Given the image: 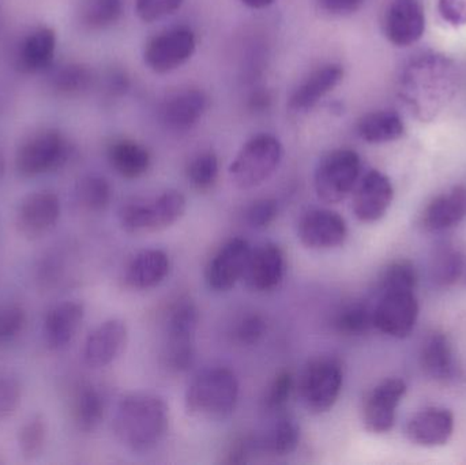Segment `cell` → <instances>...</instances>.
<instances>
[{"label":"cell","instance_id":"5","mask_svg":"<svg viewBox=\"0 0 466 465\" xmlns=\"http://www.w3.org/2000/svg\"><path fill=\"white\" fill-rule=\"evenodd\" d=\"M344 374L336 358L318 357L304 366L298 382V395L309 414L322 415L336 406Z\"/></svg>","mask_w":466,"mask_h":465},{"label":"cell","instance_id":"34","mask_svg":"<svg viewBox=\"0 0 466 465\" xmlns=\"http://www.w3.org/2000/svg\"><path fill=\"white\" fill-rule=\"evenodd\" d=\"M122 14L123 0H86L79 18L86 29L100 30L116 24Z\"/></svg>","mask_w":466,"mask_h":465},{"label":"cell","instance_id":"13","mask_svg":"<svg viewBox=\"0 0 466 465\" xmlns=\"http://www.w3.org/2000/svg\"><path fill=\"white\" fill-rule=\"evenodd\" d=\"M251 246L241 238L228 240L208 264L205 280L210 289L216 292H227L243 280L248 262Z\"/></svg>","mask_w":466,"mask_h":465},{"label":"cell","instance_id":"48","mask_svg":"<svg viewBox=\"0 0 466 465\" xmlns=\"http://www.w3.org/2000/svg\"><path fill=\"white\" fill-rule=\"evenodd\" d=\"M128 79L120 71H114L106 76V90L108 95L120 96L127 90Z\"/></svg>","mask_w":466,"mask_h":465},{"label":"cell","instance_id":"45","mask_svg":"<svg viewBox=\"0 0 466 465\" xmlns=\"http://www.w3.org/2000/svg\"><path fill=\"white\" fill-rule=\"evenodd\" d=\"M438 11L443 21L454 27L466 25V0H440Z\"/></svg>","mask_w":466,"mask_h":465},{"label":"cell","instance_id":"43","mask_svg":"<svg viewBox=\"0 0 466 465\" xmlns=\"http://www.w3.org/2000/svg\"><path fill=\"white\" fill-rule=\"evenodd\" d=\"M22 388L18 379L0 376V422L10 418L21 403Z\"/></svg>","mask_w":466,"mask_h":465},{"label":"cell","instance_id":"20","mask_svg":"<svg viewBox=\"0 0 466 465\" xmlns=\"http://www.w3.org/2000/svg\"><path fill=\"white\" fill-rule=\"evenodd\" d=\"M208 104L209 100L202 90L187 89L175 93L161 106V123L177 133L190 130L204 116Z\"/></svg>","mask_w":466,"mask_h":465},{"label":"cell","instance_id":"32","mask_svg":"<svg viewBox=\"0 0 466 465\" xmlns=\"http://www.w3.org/2000/svg\"><path fill=\"white\" fill-rule=\"evenodd\" d=\"M333 325L341 335H364L374 327V308L366 302L348 303L337 311Z\"/></svg>","mask_w":466,"mask_h":465},{"label":"cell","instance_id":"22","mask_svg":"<svg viewBox=\"0 0 466 465\" xmlns=\"http://www.w3.org/2000/svg\"><path fill=\"white\" fill-rule=\"evenodd\" d=\"M420 366L427 377L438 382H451L460 376L459 363L451 339L434 332L424 340L420 349Z\"/></svg>","mask_w":466,"mask_h":465},{"label":"cell","instance_id":"42","mask_svg":"<svg viewBox=\"0 0 466 465\" xmlns=\"http://www.w3.org/2000/svg\"><path fill=\"white\" fill-rule=\"evenodd\" d=\"M279 216V204L273 198H262L252 202L247 209L246 220L255 229L268 228Z\"/></svg>","mask_w":466,"mask_h":465},{"label":"cell","instance_id":"41","mask_svg":"<svg viewBox=\"0 0 466 465\" xmlns=\"http://www.w3.org/2000/svg\"><path fill=\"white\" fill-rule=\"evenodd\" d=\"M26 321V314L19 305L0 308V346L15 338Z\"/></svg>","mask_w":466,"mask_h":465},{"label":"cell","instance_id":"21","mask_svg":"<svg viewBox=\"0 0 466 465\" xmlns=\"http://www.w3.org/2000/svg\"><path fill=\"white\" fill-rule=\"evenodd\" d=\"M344 78V68L339 65H326L312 71L292 93L289 98L290 111L303 114L314 108L326 95L339 86Z\"/></svg>","mask_w":466,"mask_h":465},{"label":"cell","instance_id":"49","mask_svg":"<svg viewBox=\"0 0 466 465\" xmlns=\"http://www.w3.org/2000/svg\"><path fill=\"white\" fill-rule=\"evenodd\" d=\"M268 103H270V97H268V93L258 92V93H255L254 96H252V98H251L252 109L268 108Z\"/></svg>","mask_w":466,"mask_h":465},{"label":"cell","instance_id":"16","mask_svg":"<svg viewBox=\"0 0 466 465\" xmlns=\"http://www.w3.org/2000/svg\"><path fill=\"white\" fill-rule=\"evenodd\" d=\"M60 217V201L52 191H37L22 201L16 213V228L26 239H40Z\"/></svg>","mask_w":466,"mask_h":465},{"label":"cell","instance_id":"23","mask_svg":"<svg viewBox=\"0 0 466 465\" xmlns=\"http://www.w3.org/2000/svg\"><path fill=\"white\" fill-rule=\"evenodd\" d=\"M465 216L466 188L456 186L427 205L420 216V226L430 232L445 231L461 223Z\"/></svg>","mask_w":466,"mask_h":465},{"label":"cell","instance_id":"17","mask_svg":"<svg viewBox=\"0 0 466 465\" xmlns=\"http://www.w3.org/2000/svg\"><path fill=\"white\" fill-rule=\"evenodd\" d=\"M285 275V257L274 243H262L251 248L243 281L255 292L271 291L279 286Z\"/></svg>","mask_w":466,"mask_h":465},{"label":"cell","instance_id":"7","mask_svg":"<svg viewBox=\"0 0 466 465\" xmlns=\"http://www.w3.org/2000/svg\"><path fill=\"white\" fill-rule=\"evenodd\" d=\"M361 161L350 149H336L326 153L314 174V187L318 198L325 204L344 201L359 182Z\"/></svg>","mask_w":466,"mask_h":465},{"label":"cell","instance_id":"27","mask_svg":"<svg viewBox=\"0 0 466 465\" xmlns=\"http://www.w3.org/2000/svg\"><path fill=\"white\" fill-rule=\"evenodd\" d=\"M56 48V35L51 27L40 26L33 30L19 44L16 67L24 73H35L51 65Z\"/></svg>","mask_w":466,"mask_h":465},{"label":"cell","instance_id":"37","mask_svg":"<svg viewBox=\"0 0 466 465\" xmlns=\"http://www.w3.org/2000/svg\"><path fill=\"white\" fill-rule=\"evenodd\" d=\"M218 171H220V164H218V156L212 150H205L197 155L188 164V182L197 190H210L218 182Z\"/></svg>","mask_w":466,"mask_h":465},{"label":"cell","instance_id":"26","mask_svg":"<svg viewBox=\"0 0 466 465\" xmlns=\"http://www.w3.org/2000/svg\"><path fill=\"white\" fill-rule=\"evenodd\" d=\"M251 439L254 452L287 456L295 452L300 442V426L289 415L277 414L276 420L266 430Z\"/></svg>","mask_w":466,"mask_h":465},{"label":"cell","instance_id":"8","mask_svg":"<svg viewBox=\"0 0 466 465\" xmlns=\"http://www.w3.org/2000/svg\"><path fill=\"white\" fill-rule=\"evenodd\" d=\"M68 157L65 136L54 128H43L30 134L16 152V171L33 177L59 168Z\"/></svg>","mask_w":466,"mask_h":465},{"label":"cell","instance_id":"36","mask_svg":"<svg viewBox=\"0 0 466 465\" xmlns=\"http://www.w3.org/2000/svg\"><path fill=\"white\" fill-rule=\"evenodd\" d=\"M418 284V272L407 259L391 262L380 278V292H413Z\"/></svg>","mask_w":466,"mask_h":465},{"label":"cell","instance_id":"9","mask_svg":"<svg viewBox=\"0 0 466 465\" xmlns=\"http://www.w3.org/2000/svg\"><path fill=\"white\" fill-rule=\"evenodd\" d=\"M197 48V38L188 27H174L150 38L145 46V65L157 74L171 73L185 65Z\"/></svg>","mask_w":466,"mask_h":465},{"label":"cell","instance_id":"52","mask_svg":"<svg viewBox=\"0 0 466 465\" xmlns=\"http://www.w3.org/2000/svg\"><path fill=\"white\" fill-rule=\"evenodd\" d=\"M465 272H466V267H465Z\"/></svg>","mask_w":466,"mask_h":465},{"label":"cell","instance_id":"47","mask_svg":"<svg viewBox=\"0 0 466 465\" xmlns=\"http://www.w3.org/2000/svg\"><path fill=\"white\" fill-rule=\"evenodd\" d=\"M254 453L252 447V439H238L232 442L229 450H227L226 459L223 463L226 464H243L246 463L248 456Z\"/></svg>","mask_w":466,"mask_h":465},{"label":"cell","instance_id":"4","mask_svg":"<svg viewBox=\"0 0 466 465\" xmlns=\"http://www.w3.org/2000/svg\"><path fill=\"white\" fill-rule=\"evenodd\" d=\"M198 324L199 311L193 300L183 298L172 306L167 316L163 349L169 370L180 373L193 365Z\"/></svg>","mask_w":466,"mask_h":465},{"label":"cell","instance_id":"1","mask_svg":"<svg viewBox=\"0 0 466 465\" xmlns=\"http://www.w3.org/2000/svg\"><path fill=\"white\" fill-rule=\"evenodd\" d=\"M168 411L160 396L131 393L117 406L112 425L115 437L131 452H150L166 437L169 425Z\"/></svg>","mask_w":466,"mask_h":465},{"label":"cell","instance_id":"30","mask_svg":"<svg viewBox=\"0 0 466 465\" xmlns=\"http://www.w3.org/2000/svg\"><path fill=\"white\" fill-rule=\"evenodd\" d=\"M466 262L456 246L443 243L437 246L430 262V276L437 286L449 287L460 280L464 273Z\"/></svg>","mask_w":466,"mask_h":465},{"label":"cell","instance_id":"39","mask_svg":"<svg viewBox=\"0 0 466 465\" xmlns=\"http://www.w3.org/2000/svg\"><path fill=\"white\" fill-rule=\"evenodd\" d=\"M295 377L290 371H282L277 374L276 379L268 385L263 398V409L268 414H279L287 406L293 389H295Z\"/></svg>","mask_w":466,"mask_h":465},{"label":"cell","instance_id":"2","mask_svg":"<svg viewBox=\"0 0 466 465\" xmlns=\"http://www.w3.org/2000/svg\"><path fill=\"white\" fill-rule=\"evenodd\" d=\"M238 399V382L227 368H213L194 377L186 392V411L196 420L218 422L231 417Z\"/></svg>","mask_w":466,"mask_h":465},{"label":"cell","instance_id":"38","mask_svg":"<svg viewBox=\"0 0 466 465\" xmlns=\"http://www.w3.org/2000/svg\"><path fill=\"white\" fill-rule=\"evenodd\" d=\"M46 441V423L41 415L30 417L19 429L18 445L22 456L33 460L43 453Z\"/></svg>","mask_w":466,"mask_h":465},{"label":"cell","instance_id":"25","mask_svg":"<svg viewBox=\"0 0 466 465\" xmlns=\"http://www.w3.org/2000/svg\"><path fill=\"white\" fill-rule=\"evenodd\" d=\"M84 317V305L74 300L60 303L51 308L46 314L44 325L49 349H62L67 347L81 328Z\"/></svg>","mask_w":466,"mask_h":465},{"label":"cell","instance_id":"11","mask_svg":"<svg viewBox=\"0 0 466 465\" xmlns=\"http://www.w3.org/2000/svg\"><path fill=\"white\" fill-rule=\"evenodd\" d=\"M298 237L307 248L331 250L344 245L348 237L347 223L334 210L315 207L301 215Z\"/></svg>","mask_w":466,"mask_h":465},{"label":"cell","instance_id":"31","mask_svg":"<svg viewBox=\"0 0 466 465\" xmlns=\"http://www.w3.org/2000/svg\"><path fill=\"white\" fill-rule=\"evenodd\" d=\"M49 85L62 95H78L86 92L95 84V74L87 66L66 63L49 74Z\"/></svg>","mask_w":466,"mask_h":465},{"label":"cell","instance_id":"12","mask_svg":"<svg viewBox=\"0 0 466 465\" xmlns=\"http://www.w3.org/2000/svg\"><path fill=\"white\" fill-rule=\"evenodd\" d=\"M419 303L413 292L380 294L374 308V327L390 338L410 336L418 322Z\"/></svg>","mask_w":466,"mask_h":465},{"label":"cell","instance_id":"19","mask_svg":"<svg viewBox=\"0 0 466 465\" xmlns=\"http://www.w3.org/2000/svg\"><path fill=\"white\" fill-rule=\"evenodd\" d=\"M127 336V327L122 319L103 322L90 333L85 343V363L92 369L111 365L125 349Z\"/></svg>","mask_w":466,"mask_h":465},{"label":"cell","instance_id":"15","mask_svg":"<svg viewBox=\"0 0 466 465\" xmlns=\"http://www.w3.org/2000/svg\"><path fill=\"white\" fill-rule=\"evenodd\" d=\"M393 197L390 179L382 172L371 169L353 190V213L363 223H375L386 215Z\"/></svg>","mask_w":466,"mask_h":465},{"label":"cell","instance_id":"33","mask_svg":"<svg viewBox=\"0 0 466 465\" xmlns=\"http://www.w3.org/2000/svg\"><path fill=\"white\" fill-rule=\"evenodd\" d=\"M76 197L82 209L90 213H101L111 204V185L100 175H87L76 185Z\"/></svg>","mask_w":466,"mask_h":465},{"label":"cell","instance_id":"18","mask_svg":"<svg viewBox=\"0 0 466 465\" xmlns=\"http://www.w3.org/2000/svg\"><path fill=\"white\" fill-rule=\"evenodd\" d=\"M453 412L441 407L421 409L410 418L405 429L408 440L423 448L443 447L453 436Z\"/></svg>","mask_w":466,"mask_h":465},{"label":"cell","instance_id":"6","mask_svg":"<svg viewBox=\"0 0 466 465\" xmlns=\"http://www.w3.org/2000/svg\"><path fill=\"white\" fill-rule=\"evenodd\" d=\"M282 145L270 134L252 136L238 150L229 167L233 185L241 190L258 187L279 168L282 160Z\"/></svg>","mask_w":466,"mask_h":465},{"label":"cell","instance_id":"51","mask_svg":"<svg viewBox=\"0 0 466 465\" xmlns=\"http://www.w3.org/2000/svg\"><path fill=\"white\" fill-rule=\"evenodd\" d=\"M5 157H3L2 153H0V180H2L3 175H5Z\"/></svg>","mask_w":466,"mask_h":465},{"label":"cell","instance_id":"46","mask_svg":"<svg viewBox=\"0 0 466 465\" xmlns=\"http://www.w3.org/2000/svg\"><path fill=\"white\" fill-rule=\"evenodd\" d=\"M317 2L323 13L344 16L360 10L364 0H317Z\"/></svg>","mask_w":466,"mask_h":465},{"label":"cell","instance_id":"28","mask_svg":"<svg viewBox=\"0 0 466 465\" xmlns=\"http://www.w3.org/2000/svg\"><path fill=\"white\" fill-rule=\"evenodd\" d=\"M112 168L126 179H138L149 171L152 158L147 147L131 139H119L108 147Z\"/></svg>","mask_w":466,"mask_h":465},{"label":"cell","instance_id":"35","mask_svg":"<svg viewBox=\"0 0 466 465\" xmlns=\"http://www.w3.org/2000/svg\"><path fill=\"white\" fill-rule=\"evenodd\" d=\"M74 415L82 431H95L104 418V400L100 393L93 388H84L76 396Z\"/></svg>","mask_w":466,"mask_h":465},{"label":"cell","instance_id":"24","mask_svg":"<svg viewBox=\"0 0 466 465\" xmlns=\"http://www.w3.org/2000/svg\"><path fill=\"white\" fill-rule=\"evenodd\" d=\"M171 262L163 250H142L128 262L125 272V284L137 291H147L163 283L168 276Z\"/></svg>","mask_w":466,"mask_h":465},{"label":"cell","instance_id":"40","mask_svg":"<svg viewBox=\"0 0 466 465\" xmlns=\"http://www.w3.org/2000/svg\"><path fill=\"white\" fill-rule=\"evenodd\" d=\"M185 0H136V13L147 24L174 14Z\"/></svg>","mask_w":466,"mask_h":465},{"label":"cell","instance_id":"29","mask_svg":"<svg viewBox=\"0 0 466 465\" xmlns=\"http://www.w3.org/2000/svg\"><path fill=\"white\" fill-rule=\"evenodd\" d=\"M405 133L401 116L393 111H375L364 115L358 123V134L369 144L397 141Z\"/></svg>","mask_w":466,"mask_h":465},{"label":"cell","instance_id":"14","mask_svg":"<svg viewBox=\"0 0 466 465\" xmlns=\"http://www.w3.org/2000/svg\"><path fill=\"white\" fill-rule=\"evenodd\" d=\"M426 14L420 0H391L383 18V32L391 44L410 46L423 37Z\"/></svg>","mask_w":466,"mask_h":465},{"label":"cell","instance_id":"3","mask_svg":"<svg viewBox=\"0 0 466 465\" xmlns=\"http://www.w3.org/2000/svg\"><path fill=\"white\" fill-rule=\"evenodd\" d=\"M187 202L180 191H164L153 199H131L120 207L117 217L127 234L163 231L185 215Z\"/></svg>","mask_w":466,"mask_h":465},{"label":"cell","instance_id":"10","mask_svg":"<svg viewBox=\"0 0 466 465\" xmlns=\"http://www.w3.org/2000/svg\"><path fill=\"white\" fill-rule=\"evenodd\" d=\"M407 393V384L400 379H383L375 385L363 401L364 428L372 434L389 433L396 423L397 409Z\"/></svg>","mask_w":466,"mask_h":465},{"label":"cell","instance_id":"44","mask_svg":"<svg viewBox=\"0 0 466 465\" xmlns=\"http://www.w3.org/2000/svg\"><path fill=\"white\" fill-rule=\"evenodd\" d=\"M266 330H268V324L262 316L257 313L247 314L238 321L235 336L241 344L252 346L262 340Z\"/></svg>","mask_w":466,"mask_h":465},{"label":"cell","instance_id":"50","mask_svg":"<svg viewBox=\"0 0 466 465\" xmlns=\"http://www.w3.org/2000/svg\"><path fill=\"white\" fill-rule=\"evenodd\" d=\"M276 0H241L243 5L249 8H265L268 5H273Z\"/></svg>","mask_w":466,"mask_h":465}]
</instances>
